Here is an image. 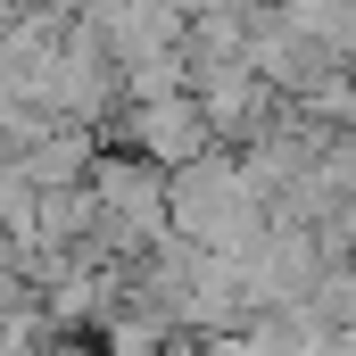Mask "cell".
I'll use <instances>...</instances> for the list:
<instances>
[{"label":"cell","instance_id":"6da1fadb","mask_svg":"<svg viewBox=\"0 0 356 356\" xmlns=\"http://www.w3.org/2000/svg\"><path fill=\"white\" fill-rule=\"evenodd\" d=\"M166 232L207 249V257H241L257 232H266V199L241 182L232 149H199L191 166L166 175Z\"/></svg>","mask_w":356,"mask_h":356},{"label":"cell","instance_id":"7a4b0ae2","mask_svg":"<svg viewBox=\"0 0 356 356\" xmlns=\"http://www.w3.org/2000/svg\"><path fill=\"white\" fill-rule=\"evenodd\" d=\"M83 191H91V241H83V249L99 257V266H133L141 249L166 241V175H158L149 158L99 141Z\"/></svg>","mask_w":356,"mask_h":356},{"label":"cell","instance_id":"3957f363","mask_svg":"<svg viewBox=\"0 0 356 356\" xmlns=\"http://www.w3.org/2000/svg\"><path fill=\"white\" fill-rule=\"evenodd\" d=\"M116 149H133V158H149L158 175H175L191 166L199 149H216L207 141V124H199V108H191V91H158V99H116Z\"/></svg>","mask_w":356,"mask_h":356},{"label":"cell","instance_id":"277c9868","mask_svg":"<svg viewBox=\"0 0 356 356\" xmlns=\"http://www.w3.org/2000/svg\"><path fill=\"white\" fill-rule=\"evenodd\" d=\"M182 91H191V108H199V124H207L216 149H241L249 133H266L273 108H282L241 58H224V67H191V83H182Z\"/></svg>","mask_w":356,"mask_h":356},{"label":"cell","instance_id":"5b68a950","mask_svg":"<svg viewBox=\"0 0 356 356\" xmlns=\"http://www.w3.org/2000/svg\"><path fill=\"white\" fill-rule=\"evenodd\" d=\"M17 158V175L33 182V191H75L91 175V158H99V133L91 124H42L25 149H8Z\"/></svg>","mask_w":356,"mask_h":356},{"label":"cell","instance_id":"8992f818","mask_svg":"<svg viewBox=\"0 0 356 356\" xmlns=\"http://www.w3.org/2000/svg\"><path fill=\"white\" fill-rule=\"evenodd\" d=\"M99 356H182V332L158 307H116L99 323Z\"/></svg>","mask_w":356,"mask_h":356},{"label":"cell","instance_id":"52a82bcc","mask_svg":"<svg viewBox=\"0 0 356 356\" xmlns=\"http://www.w3.org/2000/svg\"><path fill=\"white\" fill-rule=\"evenodd\" d=\"M42 340H50V323H42V307H33V298H17V307L0 315V356H33Z\"/></svg>","mask_w":356,"mask_h":356},{"label":"cell","instance_id":"ba28073f","mask_svg":"<svg viewBox=\"0 0 356 356\" xmlns=\"http://www.w3.org/2000/svg\"><path fill=\"white\" fill-rule=\"evenodd\" d=\"M33 356H99V348H91L83 332H50V340H42V348H33Z\"/></svg>","mask_w":356,"mask_h":356},{"label":"cell","instance_id":"9c48e42d","mask_svg":"<svg viewBox=\"0 0 356 356\" xmlns=\"http://www.w3.org/2000/svg\"><path fill=\"white\" fill-rule=\"evenodd\" d=\"M0 25H8V8H0Z\"/></svg>","mask_w":356,"mask_h":356}]
</instances>
